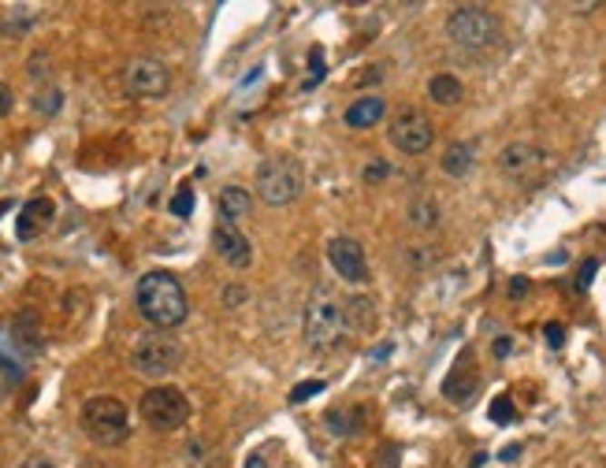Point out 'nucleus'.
Segmentation results:
<instances>
[{
  "instance_id": "24",
  "label": "nucleus",
  "mask_w": 606,
  "mask_h": 468,
  "mask_svg": "<svg viewBox=\"0 0 606 468\" xmlns=\"http://www.w3.org/2000/svg\"><path fill=\"white\" fill-rule=\"evenodd\" d=\"M488 416H492L495 424H513V420H517V409H513V402H510L506 395H499V398L492 402V409H488Z\"/></svg>"
},
{
  "instance_id": "26",
  "label": "nucleus",
  "mask_w": 606,
  "mask_h": 468,
  "mask_svg": "<svg viewBox=\"0 0 606 468\" xmlns=\"http://www.w3.org/2000/svg\"><path fill=\"white\" fill-rule=\"evenodd\" d=\"M309 78H305V90H313V86H320V83H324V56H320V49L309 56Z\"/></svg>"
},
{
  "instance_id": "21",
  "label": "nucleus",
  "mask_w": 606,
  "mask_h": 468,
  "mask_svg": "<svg viewBox=\"0 0 606 468\" xmlns=\"http://www.w3.org/2000/svg\"><path fill=\"white\" fill-rule=\"evenodd\" d=\"M37 8H30V5H15V8H8L5 12V19H0V34L5 37H23L37 19Z\"/></svg>"
},
{
  "instance_id": "9",
  "label": "nucleus",
  "mask_w": 606,
  "mask_h": 468,
  "mask_svg": "<svg viewBox=\"0 0 606 468\" xmlns=\"http://www.w3.org/2000/svg\"><path fill=\"white\" fill-rule=\"evenodd\" d=\"M387 138H391V145H394L398 152L421 156V152L432 149L435 127H432V120H428L421 108H402L394 120H391V127H387Z\"/></svg>"
},
{
  "instance_id": "33",
  "label": "nucleus",
  "mask_w": 606,
  "mask_h": 468,
  "mask_svg": "<svg viewBox=\"0 0 606 468\" xmlns=\"http://www.w3.org/2000/svg\"><path fill=\"white\" fill-rule=\"evenodd\" d=\"M19 468H56V464H53L49 457H42V453H34V457H26Z\"/></svg>"
},
{
  "instance_id": "31",
  "label": "nucleus",
  "mask_w": 606,
  "mask_h": 468,
  "mask_svg": "<svg viewBox=\"0 0 606 468\" xmlns=\"http://www.w3.org/2000/svg\"><path fill=\"white\" fill-rule=\"evenodd\" d=\"M543 335H547L551 349H561V342H565V327H561V324H547V327H543Z\"/></svg>"
},
{
  "instance_id": "25",
  "label": "nucleus",
  "mask_w": 606,
  "mask_h": 468,
  "mask_svg": "<svg viewBox=\"0 0 606 468\" xmlns=\"http://www.w3.org/2000/svg\"><path fill=\"white\" fill-rule=\"evenodd\" d=\"M320 390H324V379H309V383H298V386L291 390V405H302V402L316 398Z\"/></svg>"
},
{
  "instance_id": "34",
  "label": "nucleus",
  "mask_w": 606,
  "mask_h": 468,
  "mask_svg": "<svg viewBox=\"0 0 606 468\" xmlns=\"http://www.w3.org/2000/svg\"><path fill=\"white\" fill-rule=\"evenodd\" d=\"M394 461H398V450H387V457H383V461L376 464V468H398Z\"/></svg>"
},
{
  "instance_id": "29",
  "label": "nucleus",
  "mask_w": 606,
  "mask_h": 468,
  "mask_svg": "<svg viewBox=\"0 0 606 468\" xmlns=\"http://www.w3.org/2000/svg\"><path fill=\"white\" fill-rule=\"evenodd\" d=\"M492 354H495L499 361H502V357H510V354H513V338H510V335H499V338L492 342Z\"/></svg>"
},
{
  "instance_id": "11",
  "label": "nucleus",
  "mask_w": 606,
  "mask_h": 468,
  "mask_svg": "<svg viewBox=\"0 0 606 468\" xmlns=\"http://www.w3.org/2000/svg\"><path fill=\"white\" fill-rule=\"evenodd\" d=\"M328 260L335 268V276L346 279V283H369V257H365V246L350 234H339V239L328 242Z\"/></svg>"
},
{
  "instance_id": "28",
  "label": "nucleus",
  "mask_w": 606,
  "mask_h": 468,
  "mask_svg": "<svg viewBox=\"0 0 606 468\" xmlns=\"http://www.w3.org/2000/svg\"><path fill=\"white\" fill-rule=\"evenodd\" d=\"M391 175V164L387 161H373V164H365V182H383Z\"/></svg>"
},
{
  "instance_id": "38",
  "label": "nucleus",
  "mask_w": 606,
  "mask_h": 468,
  "mask_svg": "<svg viewBox=\"0 0 606 468\" xmlns=\"http://www.w3.org/2000/svg\"><path fill=\"white\" fill-rule=\"evenodd\" d=\"M8 209H12V201H0V216H5Z\"/></svg>"
},
{
  "instance_id": "18",
  "label": "nucleus",
  "mask_w": 606,
  "mask_h": 468,
  "mask_svg": "<svg viewBox=\"0 0 606 468\" xmlns=\"http://www.w3.org/2000/svg\"><path fill=\"white\" fill-rule=\"evenodd\" d=\"M343 312H346V327H350V331H369V327H373V317H376V305H373L369 297L353 294V297L343 301Z\"/></svg>"
},
{
  "instance_id": "35",
  "label": "nucleus",
  "mask_w": 606,
  "mask_h": 468,
  "mask_svg": "<svg viewBox=\"0 0 606 468\" xmlns=\"http://www.w3.org/2000/svg\"><path fill=\"white\" fill-rule=\"evenodd\" d=\"M499 457H502V461H517V457H521V446H506Z\"/></svg>"
},
{
  "instance_id": "8",
  "label": "nucleus",
  "mask_w": 606,
  "mask_h": 468,
  "mask_svg": "<svg viewBox=\"0 0 606 468\" xmlns=\"http://www.w3.org/2000/svg\"><path fill=\"white\" fill-rule=\"evenodd\" d=\"M551 168H554L551 152L540 149L536 141H513L499 152V171L517 186H540L551 175Z\"/></svg>"
},
{
  "instance_id": "2",
  "label": "nucleus",
  "mask_w": 606,
  "mask_h": 468,
  "mask_svg": "<svg viewBox=\"0 0 606 468\" xmlns=\"http://www.w3.org/2000/svg\"><path fill=\"white\" fill-rule=\"evenodd\" d=\"M305 346L309 349H332L343 342V335L350 331L346 327V312H343V301L332 294V290H316L305 305Z\"/></svg>"
},
{
  "instance_id": "27",
  "label": "nucleus",
  "mask_w": 606,
  "mask_h": 468,
  "mask_svg": "<svg viewBox=\"0 0 606 468\" xmlns=\"http://www.w3.org/2000/svg\"><path fill=\"white\" fill-rule=\"evenodd\" d=\"M595 271H599V260H595V257H591V260H584V268L577 271V290H581V294H584V290L591 287V279H595Z\"/></svg>"
},
{
  "instance_id": "23",
  "label": "nucleus",
  "mask_w": 606,
  "mask_h": 468,
  "mask_svg": "<svg viewBox=\"0 0 606 468\" xmlns=\"http://www.w3.org/2000/svg\"><path fill=\"white\" fill-rule=\"evenodd\" d=\"M190 212H194V186H190V182H183V186L175 190V198H172V216L186 219Z\"/></svg>"
},
{
  "instance_id": "20",
  "label": "nucleus",
  "mask_w": 606,
  "mask_h": 468,
  "mask_svg": "<svg viewBox=\"0 0 606 468\" xmlns=\"http://www.w3.org/2000/svg\"><path fill=\"white\" fill-rule=\"evenodd\" d=\"M428 97L435 104H458L465 97V90H462V83L454 74H432L428 78Z\"/></svg>"
},
{
  "instance_id": "36",
  "label": "nucleus",
  "mask_w": 606,
  "mask_h": 468,
  "mask_svg": "<svg viewBox=\"0 0 606 468\" xmlns=\"http://www.w3.org/2000/svg\"><path fill=\"white\" fill-rule=\"evenodd\" d=\"M246 468H268V464H264L261 453H250V457H246Z\"/></svg>"
},
{
  "instance_id": "15",
  "label": "nucleus",
  "mask_w": 606,
  "mask_h": 468,
  "mask_svg": "<svg viewBox=\"0 0 606 468\" xmlns=\"http://www.w3.org/2000/svg\"><path fill=\"white\" fill-rule=\"evenodd\" d=\"M383 115H387L383 97H361V101H353V104L346 108V127L369 131V127H376V123L383 120Z\"/></svg>"
},
{
  "instance_id": "3",
  "label": "nucleus",
  "mask_w": 606,
  "mask_h": 468,
  "mask_svg": "<svg viewBox=\"0 0 606 468\" xmlns=\"http://www.w3.org/2000/svg\"><path fill=\"white\" fill-rule=\"evenodd\" d=\"M257 198L272 209L294 205L302 198V164L294 156H268L257 168Z\"/></svg>"
},
{
  "instance_id": "13",
  "label": "nucleus",
  "mask_w": 606,
  "mask_h": 468,
  "mask_svg": "<svg viewBox=\"0 0 606 468\" xmlns=\"http://www.w3.org/2000/svg\"><path fill=\"white\" fill-rule=\"evenodd\" d=\"M53 216H56L53 198H30L19 209V216H15V239L19 242H34L37 234H45L53 227Z\"/></svg>"
},
{
  "instance_id": "10",
  "label": "nucleus",
  "mask_w": 606,
  "mask_h": 468,
  "mask_svg": "<svg viewBox=\"0 0 606 468\" xmlns=\"http://www.w3.org/2000/svg\"><path fill=\"white\" fill-rule=\"evenodd\" d=\"M124 90L131 97H142V101L164 97L172 90V71H168V63H160L153 56H138L124 67Z\"/></svg>"
},
{
  "instance_id": "5",
  "label": "nucleus",
  "mask_w": 606,
  "mask_h": 468,
  "mask_svg": "<svg viewBox=\"0 0 606 468\" xmlns=\"http://www.w3.org/2000/svg\"><path fill=\"white\" fill-rule=\"evenodd\" d=\"M447 37L465 53H483V49H492L499 42V19L480 5H465V8L451 12Z\"/></svg>"
},
{
  "instance_id": "16",
  "label": "nucleus",
  "mask_w": 606,
  "mask_h": 468,
  "mask_svg": "<svg viewBox=\"0 0 606 468\" xmlns=\"http://www.w3.org/2000/svg\"><path fill=\"white\" fill-rule=\"evenodd\" d=\"M216 205H220L224 223H234V219H242V216H250V212H253V198H250V190H242V186H227V190H220Z\"/></svg>"
},
{
  "instance_id": "7",
  "label": "nucleus",
  "mask_w": 606,
  "mask_h": 468,
  "mask_svg": "<svg viewBox=\"0 0 606 468\" xmlns=\"http://www.w3.org/2000/svg\"><path fill=\"white\" fill-rule=\"evenodd\" d=\"M179 361H183V346L168 331H149L131 349V368L138 375H149V379L172 375L179 368Z\"/></svg>"
},
{
  "instance_id": "19",
  "label": "nucleus",
  "mask_w": 606,
  "mask_h": 468,
  "mask_svg": "<svg viewBox=\"0 0 606 468\" xmlns=\"http://www.w3.org/2000/svg\"><path fill=\"white\" fill-rule=\"evenodd\" d=\"M361 424H365V405H350V409H339V413H328V427L332 435L346 439V435H357Z\"/></svg>"
},
{
  "instance_id": "12",
  "label": "nucleus",
  "mask_w": 606,
  "mask_h": 468,
  "mask_svg": "<svg viewBox=\"0 0 606 468\" xmlns=\"http://www.w3.org/2000/svg\"><path fill=\"white\" fill-rule=\"evenodd\" d=\"M213 246H216L220 260L231 264V268H238V271L253 264V242H250L234 223H220V227L213 230Z\"/></svg>"
},
{
  "instance_id": "14",
  "label": "nucleus",
  "mask_w": 606,
  "mask_h": 468,
  "mask_svg": "<svg viewBox=\"0 0 606 468\" xmlns=\"http://www.w3.org/2000/svg\"><path fill=\"white\" fill-rule=\"evenodd\" d=\"M476 386H480V372H476V357L465 354L454 361V368H451V375L442 379V395H447L451 402H458V405H465L472 395H476Z\"/></svg>"
},
{
  "instance_id": "1",
  "label": "nucleus",
  "mask_w": 606,
  "mask_h": 468,
  "mask_svg": "<svg viewBox=\"0 0 606 468\" xmlns=\"http://www.w3.org/2000/svg\"><path fill=\"white\" fill-rule=\"evenodd\" d=\"M134 305H138V317L156 331L179 327L190 312L186 290L179 287L172 271H145L134 287Z\"/></svg>"
},
{
  "instance_id": "22",
  "label": "nucleus",
  "mask_w": 606,
  "mask_h": 468,
  "mask_svg": "<svg viewBox=\"0 0 606 468\" xmlns=\"http://www.w3.org/2000/svg\"><path fill=\"white\" fill-rule=\"evenodd\" d=\"M406 216H410V223L417 230H435L439 227V205L432 198H413L410 209H406Z\"/></svg>"
},
{
  "instance_id": "17",
  "label": "nucleus",
  "mask_w": 606,
  "mask_h": 468,
  "mask_svg": "<svg viewBox=\"0 0 606 468\" xmlns=\"http://www.w3.org/2000/svg\"><path fill=\"white\" fill-rule=\"evenodd\" d=\"M476 168V149L469 141H454L447 152H442V171L451 179H465Z\"/></svg>"
},
{
  "instance_id": "30",
  "label": "nucleus",
  "mask_w": 606,
  "mask_h": 468,
  "mask_svg": "<svg viewBox=\"0 0 606 468\" xmlns=\"http://www.w3.org/2000/svg\"><path fill=\"white\" fill-rule=\"evenodd\" d=\"M529 287H532V283H529V279H524V276H513V279H510V297H513V301H521V297H529Z\"/></svg>"
},
{
  "instance_id": "4",
  "label": "nucleus",
  "mask_w": 606,
  "mask_h": 468,
  "mask_svg": "<svg viewBox=\"0 0 606 468\" xmlns=\"http://www.w3.org/2000/svg\"><path fill=\"white\" fill-rule=\"evenodd\" d=\"M83 432L101 443V446H119L131 432V416H127V405L112 398V395H97L83 405Z\"/></svg>"
},
{
  "instance_id": "6",
  "label": "nucleus",
  "mask_w": 606,
  "mask_h": 468,
  "mask_svg": "<svg viewBox=\"0 0 606 468\" xmlns=\"http://www.w3.org/2000/svg\"><path fill=\"white\" fill-rule=\"evenodd\" d=\"M138 413L153 432H179V427L186 424V416H190V402H186V395L179 386L160 383V386H149L142 395Z\"/></svg>"
},
{
  "instance_id": "32",
  "label": "nucleus",
  "mask_w": 606,
  "mask_h": 468,
  "mask_svg": "<svg viewBox=\"0 0 606 468\" xmlns=\"http://www.w3.org/2000/svg\"><path fill=\"white\" fill-rule=\"evenodd\" d=\"M12 104H15V97H12V90H8V83H0V120L12 112Z\"/></svg>"
},
{
  "instance_id": "37",
  "label": "nucleus",
  "mask_w": 606,
  "mask_h": 468,
  "mask_svg": "<svg viewBox=\"0 0 606 468\" xmlns=\"http://www.w3.org/2000/svg\"><path fill=\"white\" fill-rule=\"evenodd\" d=\"M78 468H108V464H104V461H97V457H86L83 464H78Z\"/></svg>"
}]
</instances>
